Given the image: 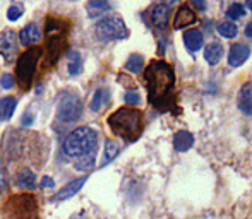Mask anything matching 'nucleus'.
Returning a JSON list of instances; mask_svg holds the SVG:
<instances>
[{
    "label": "nucleus",
    "instance_id": "obj_14",
    "mask_svg": "<svg viewBox=\"0 0 252 219\" xmlns=\"http://www.w3.org/2000/svg\"><path fill=\"white\" fill-rule=\"evenodd\" d=\"M194 144V137L190 132H187V130H179V132H175V136H173V147H175V151H179V153H186L187 149H190Z\"/></svg>",
    "mask_w": 252,
    "mask_h": 219
},
{
    "label": "nucleus",
    "instance_id": "obj_29",
    "mask_svg": "<svg viewBox=\"0 0 252 219\" xmlns=\"http://www.w3.org/2000/svg\"><path fill=\"white\" fill-rule=\"evenodd\" d=\"M124 100H126V103L127 105H139V101H141V96H139V93L137 91H127L126 93V96H124Z\"/></svg>",
    "mask_w": 252,
    "mask_h": 219
},
{
    "label": "nucleus",
    "instance_id": "obj_4",
    "mask_svg": "<svg viewBox=\"0 0 252 219\" xmlns=\"http://www.w3.org/2000/svg\"><path fill=\"white\" fill-rule=\"evenodd\" d=\"M40 58H41L40 47L30 48V50H26L19 56L17 65H16V79H17V82H19L21 89H30Z\"/></svg>",
    "mask_w": 252,
    "mask_h": 219
},
{
    "label": "nucleus",
    "instance_id": "obj_7",
    "mask_svg": "<svg viewBox=\"0 0 252 219\" xmlns=\"http://www.w3.org/2000/svg\"><path fill=\"white\" fill-rule=\"evenodd\" d=\"M83 115V103L77 96H65L57 110V118L60 122H76Z\"/></svg>",
    "mask_w": 252,
    "mask_h": 219
},
{
    "label": "nucleus",
    "instance_id": "obj_1",
    "mask_svg": "<svg viewBox=\"0 0 252 219\" xmlns=\"http://www.w3.org/2000/svg\"><path fill=\"white\" fill-rule=\"evenodd\" d=\"M144 82L148 87L150 103L155 108L168 110L173 103V87H175V72L172 65L165 60H153L146 67L144 72Z\"/></svg>",
    "mask_w": 252,
    "mask_h": 219
},
{
    "label": "nucleus",
    "instance_id": "obj_17",
    "mask_svg": "<svg viewBox=\"0 0 252 219\" xmlns=\"http://www.w3.org/2000/svg\"><path fill=\"white\" fill-rule=\"evenodd\" d=\"M223 56V47L220 43H211L206 47L204 50V58L208 63H211V65H216V63L221 60Z\"/></svg>",
    "mask_w": 252,
    "mask_h": 219
},
{
    "label": "nucleus",
    "instance_id": "obj_26",
    "mask_svg": "<svg viewBox=\"0 0 252 219\" xmlns=\"http://www.w3.org/2000/svg\"><path fill=\"white\" fill-rule=\"evenodd\" d=\"M110 3L108 0H90V16H96V12H103V10H108Z\"/></svg>",
    "mask_w": 252,
    "mask_h": 219
},
{
    "label": "nucleus",
    "instance_id": "obj_13",
    "mask_svg": "<svg viewBox=\"0 0 252 219\" xmlns=\"http://www.w3.org/2000/svg\"><path fill=\"white\" fill-rule=\"evenodd\" d=\"M84 183H86V176H81V178L72 180V182L67 183V185L63 187V189L60 190L59 193H57V195H55V200H65V199H69V197L76 195V193L79 192L81 189H83Z\"/></svg>",
    "mask_w": 252,
    "mask_h": 219
},
{
    "label": "nucleus",
    "instance_id": "obj_21",
    "mask_svg": "<svg viewBox=\"0 0 252 219\" xmlns=\"http://www.w3.org/2000/svg\"><path fill=\"white\" fill-rule=\"evenodd\" d=\"M94 158H96V149H94V151H90V153H86V154H83V156L77 158V160H76V166H74V168L79 169V171H83V169L93 168Z\"/></svg>",
    "mask_w": 252,
    "mask_h": 219
},
{
    "label": "nucleus",
    "instance_id": "obj_2",
    "mask_svg": "<svg viewBox=\"0 0 252 219\" xmlns=\"http://www.w3.org/2000/svg\"><path fill=\"white\" fill-rule=\"evenodd\" d=\"M108 125L115 136L130 142L143 134V113L134 108H119L108 116Z\"/></svg>",
    "mask_w": 252,
    "mask_h": 219
},
{
    "label": "nucleus",
    "instance_id": "obj_16",
    "mask_svg": "<svg viewBox=\"0 0 252 219\" xmlns=\"http://www.w3.org/2000/svg\"><path fill=\"white\" fill-rule=\"evenodd\" d=\"M184 41H186L187 50L190 52H197L201 50V47L204 45V38H202V33L197 29H189L186 34H184Z\"/></svg>",
    "mask_w": 252,
    "mask_h": 219
},
{
    "label": "nucleus",
    "instance_id": "obj_25",
    "mask_svg": "<svg viewBox=\"0 0 252 219\" xmlns=\"http://www.w3.org/2000/svg\"><path fill=\"white\" fill-rule=\"evenodd\" d=\"M108 101V91L106 89H98L96 93H94V98H93V101H91V110L93 111H100L101 110V105L103 103H106Z\"/></svg>",
    "mask_w": 252,
    "mask_h": 219
},
{
    "label": "nucleus",
    "instance_id": "obj_33",
    "mask_svg": "<svg viewBox=\"0 0 252 219\" xmlns=\"http://www.w3.org/2000/svg\"><path fill=\"white\" fill-rule=\"evenodd\" d=\"M5 187V173H3V166L0 163V189Z\"/></svg>",
    "mask_w": 252,
    "mask_h": 219
},
{
    "label": "nucleus",
    "instance_id": "obj_34",
    "mask_svg": "<svg viewBox=\"0 0 252 219\" xmlns=\"http://www.w3.org/2000/svg\"><path fill=\"white\" fill-rule=\"evenodd\" d=\"M192 3L197 7V9H201V10L206 9V2H204V0H192Z\"/></svg>",
    "mask_w": 252,
    "mask_h": 219
},
{
    "label": "nucleus",
    "instance_id": "obj_10",
    "mask_svg": "<svg viewBox=\"0 0 252 219\" xmlns=\"http://www.w3.org/2000/svg\"><path fill=\"white\" fill-rule=\"evenodd\" d=\"M196 21H197V17H196V14L190 10V7L180 5L175 14V19H173V29H182V27H187V26H190V24H194Z\"/></svg>",
    "mask_w": 252,
    "mask_h": 219
},
{
    "label": "nucleus",
    "instance_id": "obj_12",
    "mask_svg": "<svg viewBox=\"0 0 252 219\" xmlns=\"http://www.w3.org/2000/svg\"><path fill=\"white\" fill-rule=\"evenodd\" d=\"M239 110L244 115H252V84L247 82L239 93Z\"/></svg>",
    "mask_w": 252,
    "mask_h": 219
},
{
    "label": "nucleus",
    "instance_id": "obj_22",
    "mask_svg": "<svg viewBox=\"0 0 252 219\" xmlns=\"http://www.w3.org/2000/svg\"><path fill=\"white\" fill-rule=\"evenodd\" d=\"M81 67H83V56H81L77 52H70L69 54V74L70 76H77L81 72Z\"/></svg>",
    "mask_w": 252,
    "mask_h": 219
},
{
    "label": "nucleus",
    "instance_id": "obj_23",
    "mask_svg": "<svg viewBox=\"0 0 252 219\" xmlns=\"http://www.w3.org/2000/svg\"><path fill=\"white\" fill-rule=\"evenodd\" d=\"M126 69L132 74H137L144 69V58L141 55H130L129 60L126 62Z\"/></svg>",
    "mask_w": 252,
    "mask_h": 219
},
{
    "label": "nucleus",
    "instance_id": "obj_31",
    "mask_svg": "<svg viewBox=\"0 0 252 219\" xmlns=\"http://www.w3.org/2000/svg\"><path fill=\"white\" fill-rule=\"evenodd\" d=\"M53 185H55V182H53L50 176H43V178H41V182H40L41 189H52Z\"/></svg>",
    "mask_w": 252,
    "mask_h": 219
},
{
    "label": "nucleus",
    "instance_id": "obj_36",
    "mask_svg": "<svg viewBox=\"0 0 252 219\" xmlns=\"http://www.w3.org/2000/svg\"><path fill=\"white\" fill-rule=\"evenodd\" d=\"M247 7H249V9L252 10V0H247Z\"/></svg>",
    "mask_w": 252,
    "mask_h": 219
},
{
    "label": "nucleus",
    "instance_id": "obj_8",
    "mask_svg": "<svg viewBox=\"0 0 252 219\" xmlns=\"http://www.w3.org/2000/svg\"><path fill=\"white\" fill-rule=\"evenodd\" d=\"M17 54L16 33L10 29H5L0 33V55L5 56L7 62H12Z\"/></svg>",
    "mask_w": 252,
    "mask_h": 219
},
{
    "label": "nucleus",
    "instance_id": "obj_28",
    "mask_svg": "<svg viewBox=\"0 0 252 219\" xmlns=\"http://www.w3.org/2000/svg\"><path fill=\"white\" fill-rule=\"evenodd\" d=\"M21 14H23V7H21V5H12V7H9V10H7V19H9V21H17L21 17Z\"/></svg>",
    "mask_w": 252,
    "mask_h": 219
},
{
    "label": "nucleus",
    "instance_id": "obj_30",
    "mask_svg": "<svg viewBox=\"0 0 252 219\" xmlns=\"http://www.w3.org/2000/svg\"><path fill=\"white\" fill-rule=\"evenodd\" d=\"M0 84H2L3 89H12L14 87V77L10 76V74H5V76L2 77V82Z\"/></svg>",
    "mask_w": 252,
    "mask_h": 219
},
{
    "label": "nucleus",
    "instance_id": "obj_9",
    "mask_svg": "<svg viewBox=\"0 0 252 219\" xmlns=\"http://www.w3.org/2000/svg\"><path fill=\"white\" fill-rule=\"evenodd\" d=\"M168 17H170V9L165 3H156L148 10V23L153 27H165L168 24Z\"/></svg>",
    "mask_w": 252,
    "mask_h": 219
},
{
    "label": "nucleus",
    "instance_id": "obj_32",
    "mask_svg": "<svg viewBox=\"0 0 252 219\" xmlns=\"http://www.w3.org/2000/svg\"><path fill=\"white\" fill-rule=\"evenodd\" d=\"M31 122H33V116H31L30 113H24V116H23V120H21V123H23V125H31Z\"/></svg>",
    "mask_w": 252,
    "mask_h": 219
},
{
    "label": "nucleus",
    "instance_id": "obj_11",
    "mask_svg": "<svg viewBox=\"0 0 252 219\" xmlns=\"http://www.w3.org/2000/svg\"><path fill=\"white\" fill-rule=\"evenodd\" d=\"M251 55V50L247 45H233L228 52V63L230 67H240Z\"/></svg>",
    "mask_w": 252,
    "mask_h": 219
},
{
    "label": "nucleus",
    "instance_id": "obj_18",
    "mask_svg": "<svg viewBox=\"0 0 252 219\" xmlns=\"http://www.w3.org/2000/svg\"><path fill=\"white\" fill-rule=\"evenodd\" d=\"M17 100L14 96H5L0 100V120H9L16 110Z\"/></svg>",
    "mask_w": 252,
    "mask_h": 219
},
{
    "label": "nucleus",
    "instance_id": "obj_24",
    "mask_svg": "<svg viewBox=\"0 0 252 219\" xmlns=\"http://www.w3.org/2000/svg\"><path fill=\"white\" fill-rule=\"evenodd\" d=\"M218 33L225 38H235L237 33H239V29H237L235 24L230 23V21H223V23L218 24Z\"/></svg>",
    "mask_w": 252,
    "mask_h": 219
},
{
    "label": "nucleus",
    "instance_id": "obj_5",
    "mask_svg": "<svg viewBox=\"0 0 252 219\" xmlns=\"http://www.w3.org/2000/svg\"><path fill=\"white\" fill-rule=\"evenodd\" d=\"M94 33H96L98 40L105 41V43L113 40H124V38L129 36V29H127L126 23L117 16L101 19L94 27Z\"/></svg>",
    "mask_w": 252,
    "mask_h": 219
},
{
    "label": "nucleus",
    "instance_id": "obj_35",
    "mask_svg": "<svg viewBox=\"0 0 252 219\" xmlns=\"http://www.w3.org/2000/svg\"><path fill=\"white\" fill-rule=\"evenodd\" d=\"M246 36L247 38H252V23L247 24V27H246Z\"/></svg>",
    "mask_w": 252,
    "mask_h": 219
},
{
    "label": "nucleus",
    "instance_id": "obj_6",
    "mask_svg": "<svg viewBox=\"0 0 252 219\" xmlns=\"http://www.w3.org/2000/svg\"><path fill=\"white\" fill-rule=\"evenodd\" d=\"M9 219H34L36 218V200L31 195H16L7 202Z\"/></svg>",
    "mask_w": 252,
    "mask_h": 219
},
{
    "label": "nucleus",
    "instance_id": "obj_3",
    "mask_svg": "<svg viewBox=\"0 0 252 219\" xmlns=\"http://www.w3.org/2000/svg\"><path fill=\"white\" fill-rule=\"evenodd\" d=\"M96 140L98 136L93 129L90 127H79V129L72 130L63 140V153L67 156L79 158L83 154L90 153V151L96 149Z\"/></svg>",
    "mask_w": 252,
    "mask_h": 219
},
{
    "label": "nucleus",
    "instance_id": "obj_20",
    "mask_svg": "<svg viewBox=\"0 0 252 219\" xmlns=\"http://www.w3.org/2000/svg\"><path fill=\"white\" fill-rule=\"evenodd\" d=\"M119 153H120L119 142H115V140H106V142H105V156H103L101 166L108 164L112 160H115L117 154H119Z\"/></svg>",
    "mask_w": 252,
    "mask_h": 219
},
{
    "label": "nucleus",
    "instance_id": "obj_27",
    "mask_svg": "<svg viewBox=\"0 0 252 219\" xmlns=\"http://www.w3.org/2000/svg\"><path fill=\"white\" fill-rule=\"evenodd\" d=\"M244 14H246V9H244L240 3H233V5H230L228 10H226V17H228V19H232V21L240 19Z\"/></svg>",
    "mask_w": 252,
    "mask_h": 219
},
{
    "label": "nucleus",
    "instance_id": "obj_15",
    "mask_svg": "<svg viewBox=\"0 0 252 219\" xmlns=\"http://www.w3.org/2000/svg\"><path fill=\"white\" fill-rule=\"evenodd\" d=\"M40 36H41V31H40V27L36 26L34 23H31V24H28V26H24L23 29H21V33H19V41L23 45H33V43H36L38 40H40Z\"/></svg>",
    "mask_w": 252,
    "mask_h": 219
},
{
    "label": "nucleus",
    "instance_id": "obj_19",
    "mask_svg": "<svg viewBox=\"0 0 252 219\" xmlns=\"http://www.w3.org/2000/svg\"><path fill=\"white\" fill-rule=\"evenodd\" d=\"M17 185L26 190L34 189V185H36V176H34V173L30 171V169H24L23 173H19V176H17Z\"/></svg>",
    "mask_w": 252,
    "mask_h": 219
}]
</instances>
